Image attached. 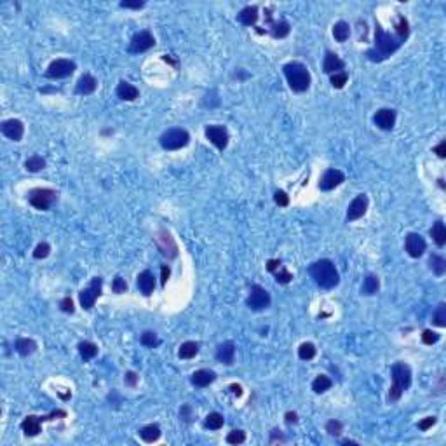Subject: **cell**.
<instances>
[{"mask_svg":"<svg viewBox=\"0 0 446 446\" xmlns=\"http://www.w3.org/2000/svg\"><path fill=\"white\" fill-rule=\"evenodd\" d=\"M403 38L397 35H390L382 30L380 25L375 27V47L368 49L366 56L370 61H384L390 54H394L401 46H403Z\"/></svg>","mask_w":446,"mask_h":446,"instance_id":"1","label":"cell"},{"mask_svg":"<svg viewBox=\"0 0 446 446\" xmlns=\"http://www.w3.org/2000/svg\"><path fill=\"white\" fill-rule=\"evenodd\" d=\"M309 274L316 281L317 286L324 288V290H333L340 282V274L336 270L335 263L326 258L314 262L309 267Z\"/></svg>","mask_w":446,"mask_h":446,"instance_id":"2","label":"cell"},{"mask_svg":"<svg viewBox=\"0 0 446 446\" xmlns=\"http://www.w3.org/2000/svg\"><path fill=\"white\" fill-rule=\"evenodd\" d=\"M282 72L288 80L291 91L295 92H305L310 88V73L307 66L300 61H291L282 66Z\"/></svg>","mask_w":446,"mask_h":446,"instance_id":"3","label":"cell"},{"mask_svg":"<svg viewBox=\"0 0 446 446\" xmlns=\"http://www.w3.org/2000/svg\"><path fill=\"white\" fill-rule=\"evenodd\" d=\"M412 385V370L406 362H396L392 366V385L389 390V401H397Z\"/></svg>","mask_w":446,"mask_h":446,"instance_id":"4","label":"cell"},{"mask_svg":"<svg viewBox=\"0 0 446 446\" xmlns=\"http://www.w3.org/2000/svg\"><path fill=\"white\" fill-rule=\"evenodd\" d=\"M159 141L160 147L164 150H179L190 143V134H188L187 129L173 127V129H168L166 133H162Z\"/></svg>","mask_w":446,"mask_h":446,"instance_id":"5","label":"cell"},{"mask_svg":"<svg viewBox=\"0 0 446 446\" xmlns=\"http://www.w3.org/2000/svg\"><path fill=\"white\" fill-rule=\"evenodd\" d=\"M58 201V192L53 188H33L28 194V202L38 211H47Z\"/></svg>","mask_w":446,"mask_h":446,"instance_id":"6","label":"cell"},{"mask_svg":"<svg viewBox=\"0 0 446 446\" xmlns=\"http://www.w3.org/2000/svg\"><path fill=\"white\" fill-rule=\"evenodd\" d=\"M101 288H103V279H101V277H94V279H92L91 284H89L86 290H82L79 293L80 307H82V309H86V310H91L92 307H94L98 297L101 295Z\"/></svg>","mask_w":446,"mask_h":446,"instance_id":"7","label":"cell"},{"mask_svg":"<svg viewBox=\"0 0 446 446\" xmlns=\"http://www.w3.org/2000/svg\"><path fill=\"white\" fill-rule=\"evenodd\" d=\"M270 293H268L265 288L258 286V284H255V286L251 288V291H249V297L248 300H246V305L249 307L251 310H265L270 307Z\"/></svg>","mask_w":446,"mask_h":446,"instance_id":"8","label":"cell"},{"mask_svg":"<svg viewBox=\"0 0 446 446\" xmlns=\"http://www.w3.org/2000/svg\"><path fill=\"white\" fill-rule=\"evenodd\" d=\"M155 46V37L152 35V31L149 30H141L131 38L129 42V53L133 54H140V53H145V51L152 49Z\"/></svg>","mask_w":446,"mask_h":446,"instance_id":"9","label":"cell"},{"mask_svg":"<svg viewBox=\"0 0 446 446\" xmlns=\"http://www.w3.org/2000/svg\"><path fill=\"white\" fill-rule=\"evenodd\" d=\"M155 244L157 248H159V251L162 253V255L166 256V258L173 260L178 256V246H176L175 239L171 237V234L168 232V230H159L155 236Z\"/></svg>","mask_w":446,"mask_h":446,"instance_id":"10","label":"cell"},{"mask_svg":"<svg viewBox=\"0 0 446 446\" xmlns=\"http://www.w3.org/2000/svg\"><path fill=\"white\" fill-rule=\"evenodd\" d=\"M75 63L70 59H54L46 72L47 79H66L75 72Z\"/></svg>","mask_w":446,"mask_h":446,"instance_id":"11","label":"cell"},{"mask_svg":"<svg viewBox=\"0 0 446 446\" xmlns=\"http://www.w3.org/2000/svg\"><path fill=\"white\" fill-rule=\"evenodd\" d=\"M404 249H406V253L412 258H420L425 253V249H427V242H425V239L420 234L410 232L406 236V239H404Z\"/></svg>","mask_w":446,"mask_h":446,"instance_id":"12","label":"cell"},{"mask_svg":"<svg viewBox=\"0 0 446 446\" xmlns=\"http://www.w3.org/2000/svg\"><path fill=\"white\" fill-rule=\"evenodd\" d=\"M206 138L216 147L218 150H223L227 149L229 145V131H227L225 126H208L206 127Z\"/></svg>","mask_w":446,"mask_h":446,"instance_id":"13","label":"cell"},{"mask_svg":"<svg viewBox=\"0 0 446 446\" xmlns=\"http://www.w3.org/2000/svg\"><path fill=\"white\" fill-rule=\"evenodd\" d=\"M368 204H370V201H368V195L366 194H359L357 197L354 199V201L349 204V209H347V216H345V220L347 221H354V220H359L361 216H364L368 211Z\"/></svg>","mask_w":446,"mask_h":446,"instance_id":"14","label":"cell"},{"mask_svg":"<svg viewBox=\"0 0 446 446\" xmlns=\"http://www.w3.org/2000/svg\"><path fill=\"white\" fill-rule=\"evenodd\" d=\"M0 131H2V134H4L5 138H9V140L21 141V138H23V134H25V126L21 120H18V119H7V120H4V122L0 124Z\"/></svg>","mask_w":446,"mask_h":446,"instance_id":"15","label":"cell"},{"mask_svg":"<svg viewBox=\"0 0 446 446\" xmlns=\"http://www.w3.org/2000/svg\"><path fill=\"white\" fill-rule=\"evenodd\" d=\"M345 181V175L340 169H328L324 173L323 178L319 181V188L323 192H329L333 188H336L338 185H342Z\"/></svg>","mask_w":446,"mask_h":446,"instance_id":"16","label":"cell"},{"mask_svg":"<svg viewBox=\"0 0 446 446\" xmlns=\"http://www.w3.org/2000/svg\"><path fill=\"white\" fill-rule=\"evenodd\" d=\"M373 122L377 127L384 131H390L396 126V110L394 108H380L373 115Z\"/></svg>","mask_w":446,"mask_h":446,"instance_id":"17","label":"cell"},{"mask_svg":"<svg viewBox=\"0 0 446 446\" xmlns=\"http://www.w3.org/2000/svg\"><path fill=\"white\" fill-rule=\"evenodd\" d=\"M216 359L220 362H223V364H227V366H230L234 359H236V343L230 342V340L220 343L216 349Z\"/></svg>","mask_w":446,"mask_h":446,"instance_id":"18","label":"cell"},{"mask_svg":"<svg viewBox=\"0 0 446 446\" xmlns=\"http://www.w3.org/2000/svg\"><path fill=\"white\" fill-rule=\"evenodd\" d=\"M343 68H345V63L340 59L338 54L328 51V53H326V56H324V63H323L324 73H329V75H333V73L343 72Z\"/></svg>","mask_w":446,"mask_h":446,"instance_id":"19","label":"cell"},{"mask_svg":"<svg viewBox=\"0 0 446 446\" xmlns=\"http://www.w3.org/2000/svg\"><path fill=\"white\" fill-rule=\"evenodd\" d=\"M96 88H98V80H96L91 73H84V75L77 80L75 92L77 94L88 96V94H92V92L96 91Z\"/></svg>","mask_w":446,"mask_h":446,"instance_id":"20","label":"cell"},{"mask_svg":"<svg viewBox=\"0 0 446 446\" xmlns=\"http://www.w3.org/2000/svg\"><path fill=\"white\" fill-rule=\"evenodd\" d=\"M21 429H23L25 436H28V438L38 436L42 432V418H40V416H35V415H28L27 418L21 422Z\"/></svg>","mask_w":446,"mask_h":446,"instance_id":"21","label":"cell"},{"mask_svg":"<svg viewBox=\"0 0 446 446\" xmlns=\"http://www.w3.org/2000/svg\"><path fill=\"white\" fill-rule=\"evenodd\" d=\"M115 92H117V98H120L122 101H134V99L140 96V89H138L136 86L126 82V80H120V82H119Z\"/></svg>","mask_w":446,"mask_h":446,"instance_id":"22","label":"cell"},{"mask_svg":"<svg viewBox=\"0 0 446 446\" xmlns=\"http://www.w3.org/2000/svg\"><path fill=\"white\" fill-rule=\"evenodd\" d=\"M138 288L145 297H150L155 290V277L150 270H143L138 275Z\"/></svg>","mask_w":446,"mask_h":446,"instance_id":"23","label":"cell"},{"mask_svg":"<svg viewBox=\"0 0 446 446\" xmlns=\"http://www.w3.org/2000/svg\"><path fill=\"white\" fill-rule=\"evenodd\" d=\"M214 380H216V373L213 370H197L190 377V382L195 387H208Z\"/></svg>","mask_w":446,"mask_h":446,"instance_id":"24","label":"cell"},{"mask_svg":"<svg viewBox=\"0 0 446 446\" xmlns=\"http://www.w3.org/2000/svg\"><path fill=\"white\" fill-rule=\"evenodd\" d=\"M258 7L256 5H248L237 14V21L240 25H244V27H253L258 21Z\"/></svg>","mask_w":446,"mask_h":446,"instance_id":"25","label":"cell"},{"mask_svg":"<svg viewBox=\"0 0 446 446\" xmlns=\"http://www.w3.org/2000/svg\"><path fill=\"white\" fill-rule=\"evenodd\" d=\"M14 349L16 352H18L19 356H23V357H27V356L33 354L35 351H37V342L31 338H18L14 343Z\"/></svg>","mask_w":446,"mask_h":446,"instance_id":"26","label":"cell"},{"mask_svg":"<svg viewBox=\"0 0 446 446\" xmlns=\"http://www.w3.org/2000/svg\"><path fill=\"white\" fill-rule=\"evenodd\" d=\"M140 438L145 443H155L160 438V429L155 423H149L143 429H140Z\"/></svg>","mask_w":446,"mask_h":446,"instance_id":"27","label":"cell"},{"mask_svg":"<svg viewBox=\"0 0 446 446\" xmlns=\"http://www.w3.org/2000/svg\"><path fill=\"white\" fill-rule=\"evenodd\" d=\"M431 236H432V239H434V242L439 246V248H443V246L446 244V227H445V223H443L441 220H438L434 225H432Z\"/></svg>","mask_w":446,"mask_h":446,"instance_id":"28","label":"cell"},{"mask_svg":"<svg viewBox=\"0 0 446 446\" xmlns=\"http://www.w3.org/2000/svg\"><path fill=\"white\" fill-rule=\"evenodd\" d=\"M333 37H335L336 42H345L351 37V27H349L347 21L335 23V27H333Z\"/></svg>","mask_w":446,"mask_h":446,"instance_id":"29","label":"cell"},{"mask_svg":"<svg viewBox=\"0 0 446 446\" xmlns=\"http://www.w3.org/2000/svg\"><path fill=\"white\" fill-rule=\"evenodd\" d=\"M331 385H333V380L329 377H326V375H317L312 382V390L316 394H323V392H326V390L331 389Z\"/></svg>","mask_w":446,"mask_h":446,"instance_id":"30","label":"cell"},{"mask_svg":"<svg viewBox=\"0 0 446 446\" xmlns=\"http://www.w3.org/2000/svg\"><path fill=\"white\" fill-rule=\"evenodd\" d=\"M223 423H225L223 415L218 413V412H213V413H209V415L206 416V420H204V427L209 429V431H218V429L223 427Z\"/></svg>","mask_w":446,"mask_h":446,"instance_id":"31","label":"cell"},{"mask_svg":"<svg viewBox=\"0 0 446 446\" xmlns=\"http://www.w3.org/2000/svg\"><path fill=\"white\" fill-rule=\"evenodd\" d=\"M290 31H291L290 23H288V21H284V19H281V21H275V23H272V27H270V33H272V37H275V38L288 37V35H290Z\"/></svg>","mask_w":446,"mask_h":446,"instance_id":"32","label":"cell"},{"mask_svg":"<svg viewBox=\"0 0 446 446\" xmlns=\"http://www.w3.org/2000/svg\"><path fill=\"white\" fill-rule=\"evenodd\" d=\"M199 354V343L197 342H185L178 351L179 359H192Z\"/></svg>","mask_w":446,"mask_h":446,"instance_id":"33","label":"cell"},{"mask_svg":"<svg viewBox=\"0 0 446 446\" xmlns=\"http://www.w3.org/2000/svg\"><path fill=\"white\" fill-rule=\"evenodd\" d=\"M46 168V159H42L40 155H31L25 160V169L30 173H38Z\"/></svg>","mask_w":446,"mask_h":446,"instance_id":"34","label":"cell"},{"mask_svg":"<svg viewBox=\"0 0 446 446\" xmlns=\"http://www.w3.org/2000/svg\"><path fill=\"white\" fill-rule=\"evenodd\" d=\"M79 354H80V357L84 359V361H89V359L96 357V354H98V347H96L92 342H80L79 343Z\"/></svg>","mask_w":446,"mask_h":446,"instance_id":"35","label":"cell"},{"mask_svg":"<svg viewBox=\"0 0 446 446\" xmlns=\"http://www.w3.org/2000/svg\"><path fill=\"white\" fill-rule=\"evenodd\" d=\"M378 288H380V281H378L377 275L370 274L366 275V279H364V282H362V295H375L378 291Z\"/></svg>","mask_w":446,"mask_h":446,"instance_id":"36","label":"cell"},{"mask_svg":"<svg viewBox=\"0 0 446 446\" xmlns=\"http://www.w3.org/2000/svg\"><path fill=\"white\" fill-rule=\"evenodd\" d=\"M429 267L436 275H443L446 272V260L439 255H431L429 258Z\"/></svg>","mask_w":446,"mask_h":446,"instance_id":"37","label":"cell"},{"mask_svg":"<svg viewBox=\"0 0 446 446\" xmlns=\"http://www.w3.org/2000/svg\"><path fill=\"white\" fill-rule=\"evenodd\" d=\"M316 345L310 342H305L301 343L300 347H298V357L303 359V361H310V359L316 357Z\"/></svg>","mask_w":446,"mask_h":446,"instance_id":"38","label":"cell"},{"mask_svg":"<svg viewBox=\"0 0 446 446\" xmlns=\"http://www.w3.org/2000/svg\"><path fill=\"white\" fill-rule=\"evenodd\" d=\"M140 342H141V345H145V347H149V349H155L160 345L159 336H157V333H153V331H145L141 335Z\"/></svg>","mask_w":446,"mask_h":446,"instance_id":"39","label":"cell"},{"mask_svg":"<svg viewBox=\"0 0 446 446\" xmlns=\"http://www.w3.org/2000/svg\"><path fill=\"white\" fill-rule=\"evenodd\" d=\"M432 324L439 326V328H445L446 326V305L445 303H439L436 312L432 314Z\"/></svg>","mask_w":446,"mask_h":446,"instance_id":"40","label":"cell"},{"mask_svg":"<svg viewBox=\"0 0 446 446\" xmlns=\"http://www.w3.org/2000/svg\"><path fill=\"white\" fill-rule=\"evenodd\" d=\"M408 33H410V27H408V21H406V18H403V16H397L396 35H397V37L403 38V40H406Z\"/></svg>","mask_w":446,"mask_h":446,"instance_id":"41","label":"cell"},{"mask_svg":"<svg viewBox=\"0 0 446 446\" xmlns=\"http://www.w3.org/2000/svg\"><path fill=\"white\" fill-rule=\"evenodd\" d=\"M246 441V432L240 429H234L232 432L227 434V443L229 445H242Z\"/></svg>","mask_w":446,"mask_h":446,"instance_id":"42","label":"cell"},{"mask_svg":"<svg viewBox=\"0 0 446 446\" xmlns=\"http://www.w3.org/2000/svg\"><path fill=\"white\" fill-rule=\"evenodd\" d=\"M274 275H275V281H277L279 284H288V282H291V279H293V274L284 267H279L277 270L274 272Z\"/></svg>","mask_w":446,"mask_h":446,"instance_id":"43","label":"cell"},{"mask_svg":"<svg viewBox=\"0 0 446 446\" xmlns=\"http://www.w3.org/2000/svg\"><path fill=\"white\" fill-rule=\"evenodd\" d=\"M347 80H349V75H347V72H338V73H333L331 75V86L335 89H342L343 86L347 84Z\"/></svg>","mask_w":446,"mask_h":446,"instance_id":"44","label":"cell"},{"mask_svg":"<svg viewBox=\"0 0 446 446\" xmlns=\"http://www.w3.org/2000/svg\"><path fill=\"white\" fill-rule=\"evenodd\" d=\"M51 255V246L47 242H40L37 244V248L33 249V258L35 260H44Z\"/></svg>","mask_w":446,"mask_h":446,"instance_id":"45","label":"cell"},{"mask_svg":"<svg viewBox=\"0 0 446 446\" xmlns=\"http://www.w3.org/2000/svg\"><path fill=\"white\" fill-rule=\"evenodd\" d=\"M439 338H441V335L432 331V329H425V331L422 333V342L425 343V345H434V343L439 342Z\"/></svg>","mask_w":446,"mask_h":446,"instance_id":"46","label":"cell"},{"mask_svg":"<svg viewBox=\"0 0 446 446\" xmlns=\"http://www.w3.org/2000/svg\"><path fill=\"white\" fill-rule=\"evenodd\" d=\"M112 290H114V293L117 295H122L127 291V282L126 279H122L120 275H117V277L114 279V282H112Z\"/></svg>","mask_w":446,"mask_h":446,"instance_id":"47","label":"cell"},{"mask_svg":"<svg viewBox=\"0 0 446 446\" xmlns=\"http://www.w3.org/2000/svg\"><path fill=\"white\" fill-rule=\"evenodd\" d=\"M342 422L340 420H329L328 423H326V432H328L329 436H340L342 434Z\"/></svg>","mask_w":446,"mask_h":446,"instance_id":"48","label":"cell"},{"mask_svg":"<svg viewBox=\"0 0 446 446\" xmlns=\"http://www.w3.org/2000/svg\"><path fill=\"white\" fill-rule=\"evenodd\" d=\"M274 201L279 208H286L288 204H290V195H288L284 190H277L274 194Z\"/></svg>","mask_w":446,"mask_h":446,"instance_id":"49","label":"cell"},{"mask_svg":"<svg viewBox=\"0 0 446 446\" xmlns=\"http://www.w3.org/2000/svg\"><path fill=\"white\" fill-rule=\"evenodd\" d=\"M179 418L183 420V422H187V423L192 422V418H194V412H192L190 404H183V406L179 408Z\"/></svg>","mask_w":446,"mask_h":446,"instance_id":"50","label":"cell"},{"mask_svg":"<svg viewBox=\"0 0 446 446\" xmlns=\"http://www.w3.org/2000/svg\"><path fill=\"white\" fill-rule=\"evenodd\" d=\"M59 309L63 310L65 314H73L75 312V307H73V300L70 297H65L61 301H59Z\"/></svg>","mask_w":446,"mask_h":446,"instance_id":"51","label":"cell"},{"mask_svg":"<svg viewBox=\"0 0 446 446\" xmlns=\"http://www.w3.org/2000/svg\"><path fill=\"white\" fill-rule=\"evenodd\" d=\"M436 422H438V418H436V416H425V418L420 420V422H418V429H420V431H429V429H431Z\"/></svg>","mask_w":446,"mask_h":446,"instance_id":"52","label":"cell"},{"mask_svg":"<svg viewBox=\"0 0 446 446\" xmlns=\"http://www.w3.org/2000/svg\"><path fill=\"white\" fill-rule=\"evenodd\" d=\"M120 7L122 9H143L145 7V2L143 0H136V2H131V0H124V2H120Z\"/></svg>","mask_w":446,"mask_h":446,"instance_id":"53","label":"cell"},{"mask_svg":"<svg viewBox=\"0 0 446 446\" xmlns=\"http://www.w3.org/2000/svg\"><path fill=\"white\" fill-rule=\"evenodd\" d=\"M124 384H126L127 387H134V385L138 384V375L134 373V371H127L126 377H124Z\"/></svg>","mask_w":446,"mask_h":446,"instance_id":"54","label":"cell"},{"mask_svg":"<svg viewBox=\"0 0 446 446\" xmlns=\"http://www.w3.org/2000/svg\"><path fill=\"white\" fill-rule=\"evenodd\" d=\"M169 275H171V270H169L168 265H162L160 267V282H162V286H166V282H168Z\"/></svg>","mask_w":446,"mask_h":446,"instance_id":"55","label":"cell"},{"mask_svg":"<svg viewBox=\"0 0 446 446\" xmlns=\"http://www.w3.org/2000/svg\"><path fill=\"white\" fill-rule=\"evenodd\" d=\"M434 152L438 153V157L445 159V157H446V141H445V140H443L438 147H434Z\"/></svg>","mask_w":446,"mask_h":446,"instance_id":"56","label":"cell"},{"mask_svg":"<svg viewBox=\"0 0 446 446\" xmlns=\"http://www.w3.org/2000/svg\"><path fill=\"white\" fill-rule=\"evenodd\" d=\"M279 267H281V262H279V260H268L267 262V270L272 272V274H274Z\"/></svg>","mask_w":446,"mask_h":446,"instance_id":"57","label":"cell"},{"mask_svg":"<svg viewBox=\"0 0 446 446\" xmlns=\"http://www.w3.org/2000/svg\"><path fill=\"white\" fill-rule=\"evenodd\" d=\"M284 418H286V423H297L298 422V416L295 412H288L286 415H284Z\"/></svg>","mask_w":446,"mask_h":446,"instance_id":"58","label":"cell"},{"mask_svg":"<svg viewBox=\"0 0 446 446\" xmlns=\"http://www.w3.org/2000/svg\"><path fill=\"white\" fill-rule=\"evenodd\" d=\"M275 441H281V443L284 441L281 431H277V429H274V431H272V439H270V443H275Z\"/></svg>","mask_w":446,"mask_h":446,"instance_id":"59","label":"cell"},{"mask_svg":"<svg viewBox=\"0 0 446 446\" xmlns=\"http://www.w3.org/2000/svg\"><path fill=\"white\" fill-rule=\"evenodd\" d=\"M230 389H232L234 394H237V396H242V387H240V385L232 384V385H230Z\"/></svg>","mask_w":446,"mask_h":446,"instance_id":"60","label":"cell"},{"mask_svg":"<svg viewBox=\"0 0 446 446\" xmlns=\"http://www.w3.org/2000/svg\"><path fill=\"white\" fill-rule=\"evenodd\" d=\"M342 445H357V441H352V439H342Z\"/></svg>","mask_w":446,"mask_h":446,"instance_id":"61","label":"cell"}]
</instances>
